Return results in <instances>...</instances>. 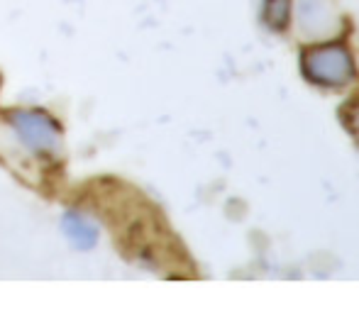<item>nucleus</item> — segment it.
<instances>
[{
  "label": "nucleus",
  "mask_w": 359,
  "mask_h": 310,
  "mask_svg": "<svg viewBox=\"0 0 359 310\" xmlns=\"http://www.w3.org/2000/svg\"><path fill=\"white\" fill-rule=\"evenodd\" d=\"M301 74L316 88H345L355 81L357 64L350 47L342 42H316L301 52Z\"/></svg>",
  "instance_id": "obj_1"
},
{
  "label": "nucleus",
  "mask_w": 359,
  "mask_h": 310,
  "mask_svg": "<svg viewBox=\"0 0 359 310\" xmlns=\"http://www.w3.org/2000/svg\"><path fill=\"white\" fill-rule=\"evenodd\" d=\"M8 125L20 147L34 156H57L62 151V130L52 115L42 110H13Z\"/></svg>",
  "instance_id": "obj_2"
},
{
  "label": "nucleus",
  "mask_w": 359,
  "mask_h": 310,
  "mask_svg": "<svg viewBox=\"0 0 359 310\" xmlns=\"http://www.w3.org/2000/svg\"><path fill=\"white\" fill-rule=\"evenodd\" d=\"M298 37L308 44L335 39L345 29V18L335 0H293Z\"/></svg>",
  "instance_id": "obj_3"
},
{
  "label": "nucleus",
  "mask_w": 359,
  "mask_h": 310,
  "mask_svg": "<svg viewBox=\"0 0 359 310\" xmlns=\"http://www.w3.org/2000/svg\"><path fill=\"white\" fill-rule=\"evenodd\" d=\"M62 230L76 249H93L100 235L98 225H95L88 215L76 213V210H69L67 215L62 217Z\"/></svg>",
  "instance_id": "obj_4"
},
{
  "label": "nucleus",
  "mask_w": 359,
  "mask_h": 310,
  "mask_svg": "<svg viewBox=\"0 0 359 310\" xmlns=\"http://www.w3.org/2000/svg\"><path fill=\"white\" fill-rule=\"evenodd\" d=\"M293 15V0H264L262 3V22L271 32H286Z\"/></svg>",
  "instance_id": "obj_5"
},
{
  "label": "nucleus",
  "mask_w": 359,
  "mask_h": 310,
  "mask_svg": "<svg viewBox=\"0 0 359 310\" xmlns=\"http://www.w3.org/2000/svg\"><path fill=\"white\" fill-rule=\"evenodd\" d=\"M342 120H345L347 130L352 132V137L359 142V100H352V103L342 110Z\"/></svg>",
  "instance_id": "obj_6"
}]
</instances>
